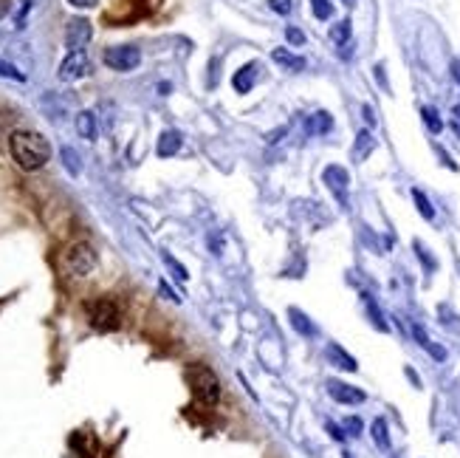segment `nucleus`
<instances>
[{"instance_id":"58836bf2","label":"nucleus","mask_w":460,"mask_h":458,"mask_svg":"<svg viewBox=\"0 0 460 458\" xmlns=\"http://www.w3.org/2000/svg\"><path fill=\"white\" fill-rule=\"evenodd\" d=\"M407 376L412 379V385H416V387H421V379L416 376V371H412V368H407Z\"/></svg>"},{"instance_id":"39448f33","label":"nucleus","mask_w":460,"mask_h":458,"mask_svg":"<svg viewBox=\"0 0 460 458\" xmlns=\"http://www.w3.org/2000/svg\"><path fill=\"white\" fill-rule=\"evenodd\" d=\"M105 65L113 68V71H133L142 62V51L136 45H113V49L105 51Z\"/></svg>"},{"instance_id":"4468645a","label":"nucleus","mask_w":460,"mask_h":458,"mask_svg":"<svg viewBox=\"0 0 460 458\" xmlns=\"http://www.w3.org/2000/svg\"><path fill=\"white\" fill-rule=\"evenodd\" d=\"M74 125H77V133L82 136V139H88V142L97 139V117L90 110H79Z\"/></svg>"},{"instance_id":"2f4dec72","label":"nucleus","mask_w":460,"mask_h":458,"mask_svg":"<svg viewBox=\"0 0 460 458\" xmlns=\"http://www.w3.org/2000/svg\"><path fill=\"white\" fill-rule=\"evenodd\" d=\"M158 291H161V297H164V300H172V303H178V300H181V297H178V294H175V291H172V289H170L164 280L158 283Z\"/></svg>"},{"instance_id":"c85d7f7f","label":"nucleus","mask_w":460,"mask_h":458,"mask_svg":"<svg viewBox=\"0 0 460 458\" xmlns=\"http://www.w3.org/2000/svg\"><path fill=\"white\" fill-rule=\"evenodd\" d=\"M285 40H288L291 45H303V43H305V34H303L300 29H294V26H288V29H285Z\"/></svg>"},{"instance_id":"e433bc0d","label":"nucleus","mask_w":460,"mask_h":458,"mask_svg":"<svg viewBox=\"0 0 460 458\" xmlns=\"http://www.w3.org/2000/svg\"><path fill=\"white\" fill-rule=\"evenodd\" d=\"M283 133H285V128H280V130H274V133H268V136H266V142H268V145H274V142H277V139H280V136H283Z\"/></svg>"},{"instance_id":"473e14b6","label":"nucleus","mask_w":460,"mask_h":458,"mask_svg":"<svg viewBox=\"0 0 460 458\" xmlns=\"http://www.w3.org/2000/svg\"><path fill=\"white\" fill-rule=\"evenodd\" d=\"M328 433H331V436H333L336 442H344V439H348V433H344L339 424H333V422H328Z\"/></svg>"},{"instance_id":"20e7f679","label":"nucleus","mask_w":460,"mask_h":458,"mask_svg":"<svg viewBox=\"0 0 460 458\" xmlns=\"http://www.w3.org/2000/svg\"><path fill=\"white\" fill-rule=\"evenodd\" d=\"M85 311H88V323H90V328H97V331H102V334L116 331V328L122 326V311H119L116 303L110 300V297H99V300H90V303L85 306Z\"/></svg>"},{"instance_id":"6e6552de","label":"nucleus","mask_w":460,"mask_h":458,"mask_svg":"<svg viewBox=\"0 0 460 458\" xmlns=\"http://www.w3.org/2000/svg\"><path fill=\"white\" fill-rule=\"evenodd\" d=\"M328 394L331 399H336L339 405H361L367 399L364 391H359V387L348 385V382H339V379H331L328 382Z\"/></svg>"},{"instance_id":"6ab92c4d","label":"nucleus","mask_w":460,"mask_h":458,"mask_svg":"<svg viewBox=\"0 0 460 458\" xmlns=\"http://www.w3.org/2000/svg\"><path fill=\"white\" fill-rule=\"evenodd\" d=\"M370 436H373V442H376L379 450H389V430H387V422L381 416L370 424Z\"/></svg>"},{"instance_id":"b1692460","label":"nucleus","mask_w":460,"mask_h":458,"mask_svg":"<svg viewBox=\"0 0 460 458\" xmlns=\"http://www.w3.org/2000/svg\"><path fill=\"white\" fill-rule=\"evenodd\" d=\"M311 9H314L316 20H331V14H333L331 0H311Z\"/></svg>"},{"instance_id":"79ce46f5","label":"nucleus","mask_w":460,"mask_h":458,"mask_svg":"<svg viewBox=\"0 0 460 458\" xmlns=\"http://www.w3.org/2000/svg\"><path fill=\"white\" fill-rule=\"evenodd\" d=\"M342 458H350V453H342Z\"/></svg>"},{"instance_id":"1a4fd4ad","label":"nucleus","mask_w":460,"mask_h":458,"mask_svg":"<svg viewBox=\"0 0 460 458\" xmlns=\"http://www.w3.org/2000/svg\"><path fill=\"white\" fill-rule=\"evenodd\" d=\"M322 181L336 193V198L344 204L348 201V184H350V178H348V170L344 167H336V165H331V167H325V173H322Z\"/></svg>"},{"instance_id":"f704fd0d","label":"nucleus","mask_w":460,"mask_h":458,"mask_svg":"<svg viewBox=\"0 0 460 458\" xmlns=\"http://www.w3.org/2000/svg\"><path fill=\"white\" fill-rule=\"evenodd\" d=\"M361 110H364V122H367V125H370V128H373V125H376V117H373V108H370V105H364Z\"/></svg>"},{"instance_id":"ddd939ff","label":"nucleus","mask_w":460,"mask_h":458,"mask_svg":"<svg viewBox=\"0 0 460 458\" xmlns=\"http://www.w3.org/2000/svg\"><path fill=\"white\" fill-rule=\"evenodd\" d=\"M331 128H333V119H331L328 110H316L314 117H308V122H305V133L308 136H322V133H328Z\"/></svg>"},{"instance_id":"bb28decb","label":"nucleus","mask_w":460,"mask_h":458,"mask_svg":"<svg viewBox=\"0 0 460 458\" xmlns=\"http://www.w3.org/2000/svg\"><path fill=\"white\" fill-rule=\"evenodd\" d=\"M344 433H348V436H361V419L359 416H348L344 419Z\"/></svg>"},{"instance_id":"a878e982","label":"nucleus","mask_w":460,"mask_h":458,"mask_svg":"<svg viewBox=\"0 0 460 458\" xmlns=\"http://www.w3.org/2000/svg\"><path fill=\"white\" fill-rule=\"evenodd\" d=\"M161 258H164V263H167V266L175 272V278H178V280H187V278H190V272L183 269V266H181V263H178L172 255H167V252H164V255H161Z\"/></svg>"},{"instance_id":"4c0bfd02","label":"nucleus","mask_w":460,"mask_h":458,"mask_svg":"<svg viewBox=\"0 0 460 458\" xmlns=\"http://www.w3.org/2000/svg\"><path fill=\"white\" fill-rule=\"evenodd\" d=\"M12 9V0H0V17H6Z\"/></svg>"},{"instance_id":"aec40b11","label":"nucleus","mask_w":460,"mask_h":458,"mask_svg":"<svg viewBox=\"0 0 460 458\" xmlns=\"http://www.w3.org/2000/svg\"><path fill=\"white\" fill-rule=\"evenodd\" d=\"M60 158H62V167L68 170V176H79L82 173V162H79V156H77L74 147H62Z\"/></svg>"},{"instance_id":"ea45409f","label":"nucleus","mask_w":460,"mask_h":458,"mask_svg":"<svg viewBox=\"0 0 460 458\" xmlns=\"http://www.w3.org/2000/svg\"><path fill=\"white\" fill-rule=\"evenodd\" d=\"M342 3H344V6H356V0H342Z\"/></svg>"},{"instance_id":"a211bd4d","label":"nucleus","mask_w":460,"mask_h":458,"mask_svg":"<svg viewBox=\"0 0 460 458\" xmlns=\"http://www.w3.org/2000/svg\"><path fill=\"white\" fill-rule=\"evenodd\" d=\"M361 297H364V309H367V317H370V323H373L379 331H389V326H387V320H384L381 309L373 303V297H370V294H361Z\"/></svg>"},{"instance_id":"412c9836","label":"nucleus","mask_w":460,"mask_h":458,"mask_svg":"<svg viewBox=\"0 0 460 458\" xmlns=\"http://www.w3.org/2000/svg\"><path fill=\"white\" fill-rule=\"evenodd\" d=\"M412 201H416V207H418V213H421V218H426V221H435V207H432V201L421 193V190H412Z\"/></svg>"},{"instance_id":"f257e3e1","label":"nucleus","mask_w":460,"mask_h":458,"mask_svg":"<svg viewBox=\"0 0 460 458\" xmlns=\"http://www.w3.org/2000/svg\"><path fill=\"white\" fill-rule=\"evenodd\" d=\"M9 150H12V158L20 170L26 173H34V170H42L49 165L51 158V145L45 139L42 133H34V130H14L9 136Z\"/></svg>"},{"instance_id":"72a5a7b5","label":"nucleus","mask_w":460,"mask_h":458,"mask_svg":"<svg viewBox=\"0 0 460 458\" xmlns=\"http://www.w3.org/2000/svg\"><path fill=\"white\" fill-rule=\"evenodd\" d=\"M74 9H94V6H99V0H68Z\"/></svg>"},{"instance_id":"c9c22d12","label":"nucleus","mask_w":460,"mask_h":458,"mask_svg":"<svg viewBox=\"0 0 460 458\" xmlns=\"http://www.w3.org/2000/svg\"><path fill=\"white\" fill-rule=\"evenodd\" d=\"M452 77H455V82L460 85V57H457V60H452Z\"/></svg>"},{"instance_id":"393cba45","label":"nucleus","mask_w":460,"mask_h":458,"mask_svg":"<svg viewBox=\"0 0 460 458\" xmlns=\"http://www.w3.org/2000/svg\"><path fill=\"white\" fill-rule=\"evenodd\" d=\"M412 246H416V252H418V258H421V263L429 269V272H435V269H438V261H435L432 255H429V252H426V246L421 243V241H416V243H412Z\"/></svg>"},{"instance_id":"9b49d317","label":"nucleus","mask_w":460,"mask_h":458,"mask_svg":"<svg viewBox=\"0 0 460 458\" xmlns=\"http://www.w3.org/2000/svg\"><path fill=\"white\" fill-rule=\"evenodd\" d=\"M178 150H181V133H178V130H164V133H161L155 153H158L161 158H170V156H175Z\"/></svg>"},{"instance_id":"4be33fe9","label":"nucleus","mask_w":460,"mask_h":458,"mask_svg":"<svg viewBox=\"0 0 460 458\" xmlns=\"http://www.w3.org/2000/svg\"><path fill=\"white\" fill-rule=\"evenodd\" d=\"M331 40L336 45H344L350 40V20H339L336 26H331Z\"/></svg>"},{"instance_id":"2eb2a0df","label":"nucleus","mask_w":460,"mask_h":458,"mask_svg":"<svg viewBox=\"0 0 460 458\" xmlns=\"http://www.w3.org/2000/svg\"><path fill=\"white\" fill-rule=\"evenodd\" d=\"M373 150H376V139L370 136V130H359L356 145H353V162H364Z\"/></svg>"},{"instance_id":"423d86ee","label":"nucleus","mask_w":460,"mask_h":458,"mask_svg":"<svg viewBox=\"0 0 460 458\" xmlns=\"http://www.w3.org/2000/svg\"><path fill=\"white\" fill-rule=\"evenodd\" d=\"M88 74H90V62H88L85 51H71L60 62V71H57V77L62 82H77V80H82Z\"/></svg>"},{"instance_id":"f03ea898","label":"nucleus","mask_w":460,"mask_h":458,"mask_svg":"<svg viewBox=\"0 0 460 458\" xmlns=\"http://www.w3.org/2000/svg\"><path fill=\"white\" fill-rule=\"evenodd\" d=\"M99 258H97V249L85 243V241H77L65 249V255H62V269L68 278H88L90 272L97 269Z\"/></svg>"},{"instance_id":"0eeeda50","label":"nucleus","mask_w":460,"mask_h":458,"mask_svg":"<svg viewBox=\"0 0 460 458\" xmlns=\"http://www.w3.org/2000/svg\"><path fill=\"white\" fill-rule=\"evenodd\" d=\"M90 34H94V29H90V23L85 17H74V20H68V26H65V45L71 51H82Z\"/></svg>"},{"instance_id":"a19ab883","label":"nucleus","mask_w":460,"mask_h":458,"mask_svg":"<svg viewBox=\"0 0 460 458\" xmlns=\"http://www.w3.org/2000/svg\"><path fill=\"white\" fill-rule=\"evenodd\" d=\"M455 117H457V122H460V105H455Z\"/></svg>"},{"instance_id":"cd10ccee","label":"nucleus","mask_w":460,"mask_h":458,"mask_svg":"<svg viewBox=\"0 0 460 458\" xmlns=\"http://www.w3.org/2000/svg\"><path fill=\"white\" fill-rule=\"evenodd\" d=\"M412 337H416V342H418V346H421L424 351H426V348L432 346V339L426 337V331H424V328H421L418 323H412Z\"/></svg>"},{"instance_id":"f3484780","label":"nucleus","mask_w":460,"mask_h":458,"mask_svg":"<svg viewBox=\"0 0 460 458\" xmlns=\"http://www.w3.org/2000/svg\"><path fill=\"white\" fill-rule=\"evenodd\" d=\"M288 317H291V326L296 334H303V337H316V326L308 320V314H303L300 309H288Z\"/></svg>"},{"instance_id":"5701e85b","label":"nucleus","mask_w":460,"mask_h":458,"mask_svg":"<svg viewBox=\"0 0 460 458\" xmlns=\"http://www.w3.org/2000/svg\"><path fill=\"white\" fill-rule=\"evenodd\" d=\"M421 117H424V122H426V128L432 133L444 130V122H441V117H438V110H435V108H421Z\"/></svg>"},{"instance_id":"7ed1b4c3","label":"nucleus","mask_w":460,"mask_h":458,"mask_svg":"<svg viewBox=\"0 0 460 458\" xmlns=\"http://www.w3.org/2000/svg\"><path fill=\"white\" fill-rule=\"evenodd\" d=\"M190 387H192V394L203 402V405H218L220 402V379H218V374L209 368V365H203V362H198V365H192L190 368Z\"/></svg>"},{"instance_id":"c756f323","label":"nucleus","mask_w":460,"mask_h":458,"mask_svg":"<svg viewBox=\"0 0 460 458\" xmlns=\"http://www.w3.org/2000/svg\"><path fill=\"white\" fill-rule=\"evenodd\" d=\"M268 6L277 14H291V0H268Z\"/></svg>"},{"instance_id":"7c9ffc66","label":"nucleus","mask_w":460,"mask_h":458,"mask_svg":"<svg viewBox=\"0 0 460 458\" xmlns=\"http://www.w3.org/2000/svg\"><path fill=\"white\" fill-rule=\"evenodd\" d=\"M0 77H9V80H26V77H23L20 71H17V68L14 65H3V62H0Z\"/></svg>"},{"instance_id":"dca6fc26","label":"nucleus","mask_w":460,"mask_h":458,"mask_svg":"<svg viewBox=\"0 0 460 458\" xmlns=\"http://www.w3.org/2000/svg\"><path fill=\"white\" fill-rule=\"evenodd\" d=\"M271 60L277 62V65H283V68H288V71H303V68H305V60L296 57V54H291L288 49H274V51H271Z\"/></svg>"},{"instance_id":"f8f14e48","label":"nucleus","mask_w":460,"mask_h":458,"mask_svg":"<svg viewBox=\"0 0 460 458\" xmlns=\"http://www.w3.org/2000/svg\"><path fill=\"white\" fill-rule=\"evenodd\" d=\"M255 77H257V65H255V62L243 65L240 71L235 74V80H232V85H235L238 94H248V91L255 88Z\"/></svg>"},{"instance_id":"9d476101","label":"nucleus","mask_w":460,"mask_h":458,"mask_svg":"<svg viewBox=\"0 0 460 458\" xmlns=\"http://www.w3.org/2000/svg\"><path fill=\"white\" fill-rule=\"evenodd\" d=\"M325 357L331 359V365H336L339 371H348V374H353V371H359V362L344 351L342 346H336V342H331V346L325 348Z\"/></svg>"}]
</instances>
